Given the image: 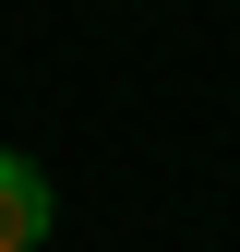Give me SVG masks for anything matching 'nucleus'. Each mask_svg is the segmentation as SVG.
I'll use <instances>...</instances> for the list:
<instances>
[{
	"mask_svg": "<svg viewBox=\"0 0 240 252\" xmlns=\"http://www.w3.org/2000/svg\"><path fill=\"white\" fill-rule=\"evenodd\" d=\"M48 240V180L24 156H0V252H36Z\"/></svg>",
	"mask_w": 240,
	"mask_h": 252,
	"instance_id": "nucleus-1",
	"label": "nucleus"
}]
</instances>
